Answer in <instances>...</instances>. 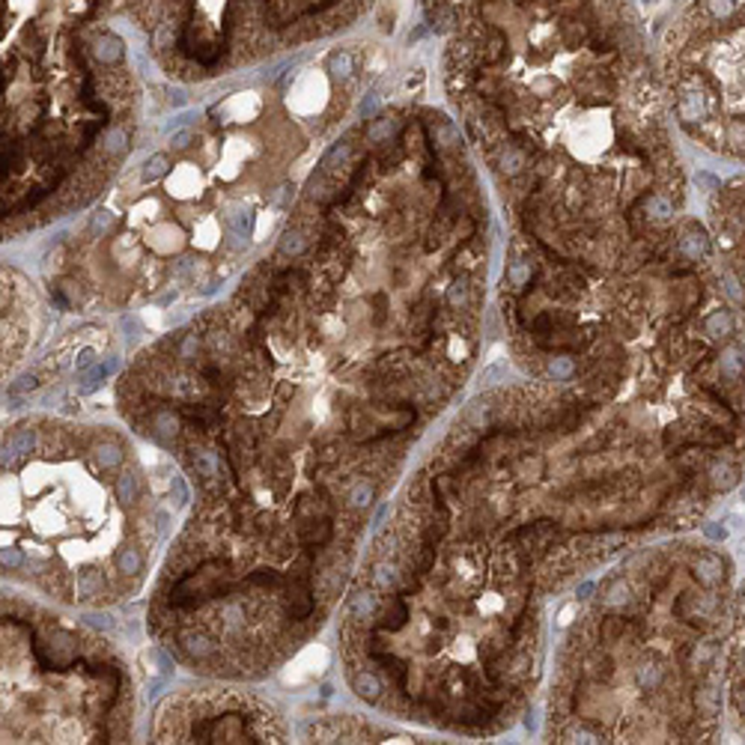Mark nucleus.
Here are the masks:
<instances>
[{"instance_id":"nucleus-32","label":"nucleus","mask_w":745,"mask_h":745,"mask_svg":"<svg viewBox=\"0 0 745 745\" xmlns=\"http://www.w3.org/2000/svg\"><path fill=\"white\" fill-rule=\"evenodd\" d=\"M191 140H194V132H191V128H182V132H176L174 137H170V143H174V149H185Z\"/></svg>"},{"instance_id":"nucleus-26","label":"nucleus","mask_w":745,"mask_h":745,"mask_svg":"<svg viewBox=\"0 0 745 745\" xmlns=\"http://www.w3.org/2000/svg\"><path fill=\"white\" fill-rule=\"evenodd\" d=\"M305 251V236L302 233H286L280 239V254L286 256H295V254H302Z\"/></svg>"},{"instance_id":"nucleus-34","label":"nucleus","mask_w":745,"mask_h":745,"mask_svg":"<svg viewBox=\"0 0 745 745\" xmlns=\"http://www.w3.org/2000/svg\"><path fill=\"white\" fill-rule=\"evenodd\" d=\"M87 623L96 626V629H105V632H108V629H113V620L108 618V614H87Z\"/></svg>"},{"instance_id":"nucleus-31","label":"nucleus","mask_w":745,"mask_h":745,"mask_svg":"<svg viewBox=\"0 0 745 745\" xmlns=\"http://www.w3.org/2000/svg\"><path fill=\"white\" fill-rule=\"evenodd\" d=\"M33 388H39V379H36V376H24V379H18L16 385H12V388H9V394H21V391H33Z\"/></svg>"},{"instance_id":"nucleus-20","label":"nucleus","mask_w":745,"mask_h":745,"mask_svg":"<svg viewBox=\"0 0 745 745\" xmlns=\"http://www.w3.org/2000/svg\"><path fill=\"white\" fill-rule=\"evenodd\" d=\"M194 468H197L200 477H218V468H221L218 453H212V450H194Z\"/></svg>"},{"instance_id":"nucleus-5","label":"nucleus","mask_w":745,"mask_h":745,"mask_svg":"<svg viewBox=\"0 0 745 745\" xmlns=\"http://www.w3.org/2000/svg\"><path fill=\"white\" fill-rule=\"evenodd\" d=\"M528 167V155H525V149H519V147H501V152H498V170L504 176H519L522 170Z\"/></svg>"},{"instance_id":"nucleus-12","label":"nucleus","mask_w":745,"mask_h":745,"mask_svg":"<svg viewBox=\"0 0 745 745\" xmlns=\"http://www.w3.org/2000/svg\"><path fill=\"white\" fill-rule=\"evenodd\" d=\"M444 302H448L450 310H468L471 305V286L465 278H456L450 286H448V295H444Z\"/></svg>"},{"instance_id":"nucleus-24","label":"nucleus","mask_w":745,"mask_h":745,"mask_svg":"<svg viewBox=\"0 0 745 745\" xmlns=\"http://www.w3.org/2000/svg\"><path fill=\"white\" fill-rule=\"evenodd\" d=\"M170 170V159L164 152H155L152 159L143 164V182H155V179H161L164 174Z\"/></svg>"},{"instance_id":"nucleus-13","label":"nucleus","mask_w":745,"mask_h":745,"mask_svg":"<svg viewBox=\"0 0 745 745\" xmlns=\"http://www.w3.org/2000/svg\"><path fill=\"white\" fill-rule=\"evenodd\" d=\"M531 278H534V266L528 260H513L507 266V283L513 290H525V286L531 283Z\"/></svg>"},{"instance_id":"nucleus-4","label":"nucleus","mask_w":745,"mask_h":745,"mask_svg":"<svg viewBox=\"0 0 745 745\" xmlns=\"http://www.w3.org/2000/svg\"><path fill=\"white\" fill-rule=\"evenodd\" d=\"M352 692L372 704V700L382 698L385 689H382V680L376 674H370V671H355V674H352Z\"/></svg>"},{"instance_id":"nucleus-1","label":"nucleus","mask_w":745,"mask_h":745,"mask_svg":"<svg viewBox=\"0 0 745 745\" xmlns=\"http://www.w3.org/2000/svg\"><path fill=\"white\" fill-rule=\"evenodd\" d=\"M724 686L737 722L745 727V584L730 611V635L724 653Z\"/></svg>"},{"instance_id":"nucleus-10","label":"nucleus","mask_w":745,"mask_h":745,"mask_svg":"<svg viewBox=\"0 0 745 745\" xmlns=\"http://www.w3.org/2000/svg\"><path fill=\"white\" fill-rule=\"evenodd\" d=\"M93 51H96V57H98L102 63H120V60H123V54H125V45H123V42H120L117 36L105 33V36H98V39H96Z\"/></svg>"},{"instance_id":"nucleus-35","label":"nucleus","mask_w":745,"mask_h":745,"mask_svg":"<svg viewBox=\"0 0 745 745\" xmlns=\"http://www.w3.org/2000/svg\"><path fill=\"white\" fill-rule=\"evenodd\" d=\"M110 227V215L108 212H98L96 218L90 221V233H98V230H108Z\"/></svg>"},{"instance_id":"nucleus-33","label":"nucleus","mask_w":745,"mask_h":745,"mask_svg":"<svg viewBox=\"0 0 745 745\" xmlns=\"http://www.w3.org/2000/svg\"><path fill=\"white\" fill-rule=\"evenodd\" d=\"M75 367L84 372V370H90V367H96V352L93 349H84L78 358H75Z\"/></svg>"},{"instance_id":"nucleus-19","label":"nucleus","mask_w":745,"mask_h":745,"mask_svg":"<svg viewBox=\"0 0 745 745\" xmlns=\"http://www.w3.org/2000/svg\"><path fill=\"white\" fill-rule=\"evenodd\" d=\"M372 498H376V486H372L370 480L364 483H355L352 489H349V507H355V510H367L370 504H372Z\"/></svg>"},{"instance_id":"nucleus-18","label":"nucleus","mask_w":745,"mask_h":745,"mask_svg":"<svg viewBox=\"0 0 745 745\" xmlns=\"http://www.w3.org/2000/svg\"><path fill=\"white\" fill-rule=\"evenodd\" d=\"M117 567H120L123 576H140V572H143V555L137 549H132V546H125L117 555Z\"/></svg>"},{"instance_id":"nucleus-6","label":"nucleus","mask_w":745,"mask_h":745,"mask_svg":"<svg viewBox=\"0 0 745 745\" xmlns=\"http://www.w3.org/2000/svg\"><path fill=\"white\" fill-rule=\"evenodd\" d=\"M399 579H403V572H399V567L394 561H379L376 569H372V584H376V591H382V593H394Z\"/></svg>"},{"instance_id":"nucleus-9","label":"nucleus","mask_w":745,"mask_h":745,"mask_svg":"<svg viewBox=\"0 0 745 745\" xmlns=\"http://www.w3.org/2000/svg\"><path fill=\"white\" fill-rule=\"evenodd\" d=\"M576 372H579V364H576V358H569V355H552L546 361V376L552 382H569Z\"/></svg>"},{"instance_id":"nucleus-25","label":"nucleus","mask_w":745,"mask_h":745,"mask_svg":"<svg viewBox=\"0 0 745 745\" xmlns=\"http://www.w3.org/2000/svg\"><path fill=\"white\" fill-rule=\"evenodd\" d=\"M125 149H128L125 128H110L108 137H105V152H108V155H123Z\"/></svg>"},{"instance_id":"nucleus-2","label":"nucleus","mask_w":745,"mask_h":745,"mask_svg":"<svg viewBox=\"0 0 745 745\" xmlns=\"http://www.w3.org/2000/svg\"><path fill=\"white\" fill-rule=\"evenodd\" d=\"M677 251L686 263H700V260H707L710 256V236L704 233V227L689 221L683 227V233L677 239Z\"/></svg>"},{"instance_id":"nucleus-21","label":"nucleus","mask_w":745,"mask_h":745,"mask_svg":"<svg viewBox=\"0 0 745 745\" xmlns=\"http://www.w3.org/2000/svg\"><path fill=\"white\" fill-rule=\"evenodd\" d=\"M152 429H155V438L159 441H167L176 436V418L174 411H155L152 414Z\"/></svg>"},{"instance_id":"nucleus-28","label":"nucleus","mask_w":745,"mask_h":745,"mask_svg":"<svg viewBox=\"0 0 745 745\" xmlns=\"http://www.w3.org/2000/svg\"><path fill=\"white\" fill-rule=\"evenodd\" d=\"M707 6L715 18H727L730 12L737 9V0H707Z\"/></svg>"},{"instance_id":"nucleus-30","label":"nucleus","mask_w":745,"mask_h":745,"mask_svg":"<svg viewBox=\"0 0 745 745\" xmlns=\"http://www.w3.org/2000/svg\"><path fill=\"white\" fill-rule=\"evenodd\" d=\"M248 581H251V584H268V587H275V584H283V576H278V572H254Z\"/></svg>"},{"instance_id":"nucleus-11","label":"nucleus","mask_w":745,"mask_h":745,"mask_svg":"<svg viewBox=\"0 0 745 745\" xmlns=\"http://www.w3.org/2000/svg\"><path fill=\"white\" fill-rule=\"evenodd\" d=\"M102 587H105V579H102V572H96V569H87V572H81V576H78L75 593H78V599H96L98 593H102Z\"/></svg>"},{"instance_id":"nucleus-27","label":"nucleus","mask_w":745,"mask_h":745,"mask_svg":"<svg viewBox=\"0 0 745 745\" xmlns=\"http://www.w3.org/2000/svg\"><path fill=\"white\" fill-rule=\"evenodd\" d=\"M0 561H4V569H21V567L27 564V557H24L18 549L4 546V552H0Z\"/></svg>"},{"instance_id":"nucleus-23","label":"nucleus","mask_w":745,"mask_h":745,"mask_svg":"<svg viewBox=\"0 0 745 745\" xmlns=\"http://www.w3.org/2000/svg\"><path fill=\"white\" fill-rule=\"evenodd\" d=\"M433 137H436V143H438L441 149H453V147H460V128H456L453 123H448V120H441V123L436 125Z\"/></svg>"},{"instance_id":"nucleus-3","label":"nucleus","mask_w":745,"mask_h":745,"mask_svg":"<svg viewBox=\"0 0 745 745\" xmlns=\"http://www.w3.org/2000/svg\"><path fill=\"white\" fill-rule=\"evenodd\" d=\"M179 644H182V650L188 653L191 659H197V662H203V659H212L215 650H218V644H215L206 632H182L179 635Z\"/></svg>"},{"instance_id":"nucleus-8","label":"nucleus","mask_w":745,"mask_h":745,"mask_svg":"<svg viewBox=\"0 0 745 745\" xmlns=\"http://www.w3.org/2000/svg\"><path fill=\"white\" fill-rule=\"evenodd\" d=\"M379 608V596L372 591H358L352 599H349V618L352 620H367L372 618Z\"/></svg>"},{"instance_id":"nucleus-7","label":"nucleus","mask_w":745,"mask_h":745,"mask_svg":"<svg viewBox=\"0 0 745 745\" xmlns=\"http://www.w3.org/2000/svg\"><path fill=\"white\" fill-rule=\"evenodd\" d=\"M644 209H647V218L653 224H668L671 218H674V200H671L668 194H650L647 203H644Z\"/></svg>"},{"instance_id":"nucleus-16","label":"nucleus","mask_w":745,"mask_h":745,"mask_svg":"<svg viewBox=\"0 0 745 745\" xmlns=\"http://www.w3.org/2000/svg\"><path fill=\"white\" fill-rule=\"evenodd\" d=\"M397 128H399V123H397L394 117H376V120L367 125V140L385 143V140H388V137L397 132Z\"/></svg>"},{"instance_id":"nucleus-14","label":"nucleus","mask_w":745,"mask_h":745,"mask_svg":"<svg viewBox=\"0 0 745 745\" xmlns=\"http://www.w3.org/2000/svg\"><path fill=\"white\" fill-rule=\"evenodd\" d=\"M117 367H120V361H113V358H110V361H105V364H96V367L87 372V376H84V382H81V391H84V394L96 391L98 385H102V382H105V379H108V376H110V372L117 370Z\"/></svg>"},{"instance_id":"nucleus-36","label":"nucleus","mask_w":745,"mask_h":745,"mask_svg":"<svg viewBox=\"0 0 745 745\" xmlns=\"http://www.w3.org/2000/svg\"><path fill=\"white\" fill-rule=\"evenodd\" d=\"M170 492H176V504H185V501H188V492H185L182 477H174V480H170Z\"/></svg>"},{"instance_id":"nucleus-17","label":"nucleus","mask_w":745,"mask_h":745,"mask_svg":"<svg viewBox=\"0 0 745 745\" xmlns=\"http://www.w3.org/2000/svg\"><path fill=\"white\" fill-rule=\"evenodd\" d=\"M96 456H98V465L102 468H117L125 460V450L117 441H102V444H96Z\"/></svg>"},{"instance_id":"nucleus-29","label":"nucleus","mask_w":745,"mask_h":745,"mask_svg":"<svg viewBox=\"0 0 745 745\" xmlns=\"http://www.w3.org/2000/svg\"><path fill=\"white\" fill-rule=\"evenodd\" d=\"M197 349H200V337L197 334H185L182 346H179V358H194Z\"/></svg>"},{"instance_id":"nucleus-15","label":"nucleus","mask_w":745,"mask_h":745,"mask_svg":"<svg viewBox=\"0 0 745 745\" xmlns=\"http://www.w3.org/2000/svg\"><path fill=\"white\" fill-rule=\"evenodd\" d=\"M328 72H331L334 78H340V81L352 78V72H355V57H352L349 51H334L331 57H328Z\"/></svg>"},{"instance_id":"nucleus-22","label":"nucleus","mask_w":745,"mask_h":745,"mask_svg":"<svg viewBox=\"0 0 745 745\" xmlns=\"http://www.w3.org/2000/svg\"><path fill=\"white\" fill-rule=\"evenodd\" d=\"M113 489H117V498L123 501V504H135V501L140 498V486H137L135 474H120Z\"/></svg>"}]
</instances>
